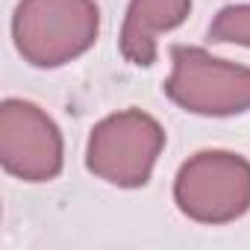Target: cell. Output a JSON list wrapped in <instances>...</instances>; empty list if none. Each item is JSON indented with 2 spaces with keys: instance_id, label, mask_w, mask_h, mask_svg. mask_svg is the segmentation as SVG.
<instances>
[{
  "instance_id": "4",
  "label": "cell",
  "mask_w": 250,
  "mask_h": 250,
  "mask_svg": "<svg viewBox=\"0 0 250 250\" xmlns=\"http://www.w3.org/2000/svg\"><path fill=\"white\" fill-rule=\"evenodd\" d=\"M174 74L165 94L194 115H238L250 109V68L215 59L200 47H171Z\"/></svg>"
},
{
  "instance_id": "2",
  "label": "cell",
  "mask_w": 250,
  "mask_h": 250,
  "mask_svg": "<svg viewBox=\"0 0 250 250\" xmlns=\"http://www.w3.org/2000/svg\"><path fill=\"white\" fill-rule=\"evenodd\" d=\"M162 147L165 133L159 124L139 109H127L109 115L91 130L85 165L112 186L139 188L150 180Z\"/></svg>"
},
{
  "instance_id": "5",
  "label": "cell",
  "mask_w": 250,
  "mask_h": 250,
  "mask_svg": "<svg viewBox=\"0 0 250 250\" xmlns=\"http://www.w3.org/2000/svg\"><path fill=\"white\" fill-rule=\"evenodd\" d=\"M0 162L27 183L53 180L62 171L59 127L27 100H3L0 106Z\"/></svg>"
},
{
  "instance_id": "1",
  "label": "cell",
  "mask_w": 250,
  "mask_h": 250,
  "mask_svg": "<svg viewBox=\"0 0 250 250\" xmlns=\"http://www.w3.org/2000/svg\"><path fill=\"white\" fill-rule=\"evenodd\" d=\"M100 12L94 0H21L12 36L18 53L36 68H59L97 42Z\"/></svg>"
},
{
  "instance_id": "7",
  "label": "cell",
  "mask_w": 250,
  "mask_h": 250,
  "mask_svg": "<svg viewBox=\"0 0 250 250\" xmlns=\"http://www.w3.org/2000/svg\"><path fill=\"white\" fill-rule=\"evenodd\" d=\"M209 39L224 44H244L250 47V6H227L218 12V18L209 24Z\"/></svg>"
},
{
  "instance_id": "6",
  "label": "cell",
  "mask_w": 250,
  "mask_h": 250,
  "mask_svg": "<svg viewBox=\"0 0 250 250\" xmlns=\"http://www.w3.org/2000/svg\"><path fill=\"white\" fill-rule=\"evenodd\" d=\"M191 12V0H133L121 30V53L133 65L156 62V36L180 27Z\"/></svg>"
},
{
  "instance_id": "3",
  "label": "cell",
  "mask_w": 250,
  "mask_h": 250,
  "mask_svg": "<svg viewBox=\"0 0 250 250\" xmlns=\"http://www.w3.org/2000/svg\"><path fill=\"white\" fill-rule=\"evenodd\" d=\"M174 200L191 221H235L250 209V162L227 150H203L180 168Z\"/></svg>"
}]
</instances>
